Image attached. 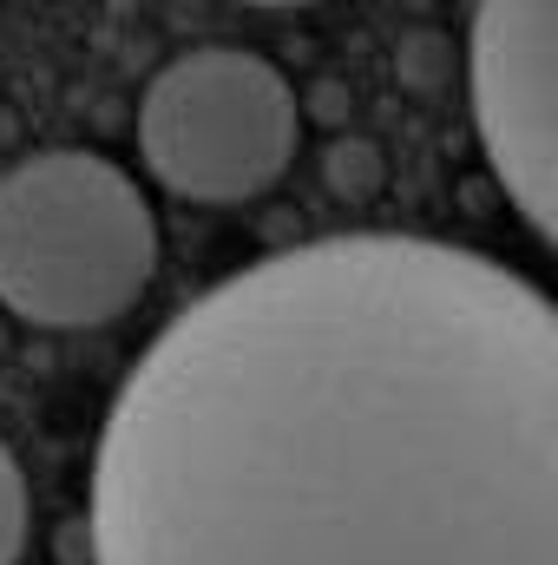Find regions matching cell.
<instances>
[{
  "label": "cell",
  "instance_id": "7a4b0ae2",
  "mask_svg": "<svg viewBox=\"0 0 558 565\" xmlns=\"http://www.w3.org/2000/svg\"><path fill=\"white\" fill-rule=\"evenodd\" d=\"M158 270L139 178L99 151H40L0 178V302L33 329L119 322Z\"/></svg>",
  "mask_w": 558,
  "mask_h": 565
},
{
  "label": "cell",
  "instance_id": "8992f818",
  "mask_svg": "<svg viewBox=\"0 0 558 565\" xmlns=\"http://www.w3.org/2000/svg\"><path fill=\"white\" fill-rule=\"evenodd\" d=\"M244 7H309V0H244Z\"/></svg>",
  "mask_w": 558,
  "mask_h": 565
},
{
  "label": "cell",
  "instance_id": "5b68a950",
  "mask_svg": "<svg viewBox=\"0 0 558 565\" xmlns=\"http://www.w3.org/2000/svg\"><path fill=\"white\" fill-rule=\"evenodd\" d=\"M20 553H26V473L0 440V565H20Z\"/></svg>",
  "mask_w": 558,
  "mask_h": 565
},
{
  "label": "cell",
  "instance_id": "3957f363",
  "mask_svg": "<svg viewBox=\"0 0 558 565\" xmlns=\"http://www.w3.org/2000/svg\"><path fill=\"white\" fill-rule=\"evenodd\" d=\"M302 139L296 86L264 53L197 46L178 53L139 99V151L151 178L191 204L264 198Z\"/></svg>",
  "mask_w": 558,
  "mask_h": 565
},
{
  "label": "cell",
  "instance_id": "277c9868",
  "mask_svg": "<svg viewBox=\"0 0 558 565\" xmlns=\"http://www.w3.org/2000/svg\"><path fill=\"white\" fill-rule=\"evenodd\" d=\"M466 79L500 191L558 250V0H480Z\"/></svg>",
  "mask_w": 558,
  "mask_h": 565
},
{
  "label": "cell",
  "instance_id": "6da1fadb",
  "mask_svg": "<svg viewBox=\"0 0 558 565\" xmlns=\"http://www.w3.org/2000/svg\"><path fill=\"white\" fill-rule=\"evenodd\" d=\"M93 565H558V302L401 231L224 277L106 415Z\"/></svg>",
  "mask_w": 558,
  "mask_h": 565
}]
</instances>
